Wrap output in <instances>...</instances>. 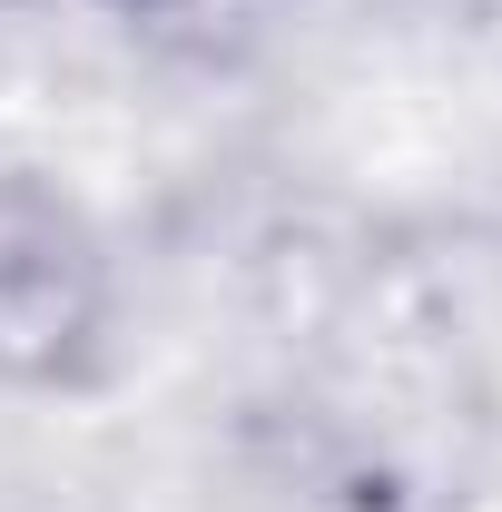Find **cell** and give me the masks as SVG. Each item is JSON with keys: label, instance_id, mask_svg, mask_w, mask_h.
<instances>
[{"label": "cell", "instance_id": "2", "mask_svg": "<svg viewBox=\"0 0 502 512\" xmlns=\"http://www.w3.org/2000/svg\"><path fill=\"white\" fill-rule=\"evenodd\" d=\"M89 10H109V20H128V30H138V20H148V30H168V20H197L207 0H89Z\"/></svg>", "mask_w": 502, "mask_h": 512}, {"label": "cell", "instance_id": "1", "mask_svg": "<svg viewBox=\"0 0 502 512\" xmlns=\"http://www.w3.org/2000/svg\"><path fill=\"white\" fill-rule=\"evenodd\" d=\"M128 355V266L89 197L30 158H0V394L69 404Z\"/></svg>", "mask_w": 502, "mask_h": 512}]
</instances>
